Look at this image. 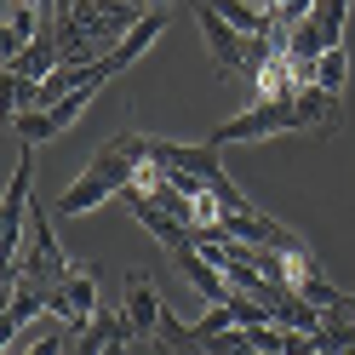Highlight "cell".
<instances>
[{"label":"cell","instance_id":"6da1fadb","mask_svg":"<svg viewBox=\"0 0 355 355\" xmlns=\"http://www.w3.org/2000/svg\"><path fill=\"white\" fill-rule=\"evenodd\" d=\"M344 126V98L321 92L315 80L298 86L286 98H252L235 121H224L218 132H207L212 149H230V144H252V138H270V132H315V138H332Z\"/></svg>","mask_w":355,"mask_h":355},{"label":"cell","instance_id":"7a4b0ae2","mask_svg":"<svg viewBox=\"0 0 355 355\" xmlns=\"http://www.w3.org/2000/svg\"><path fill=\"white\" fill-rule=\"evenodd\" d=\"M144 166H149V138H144V132H109V144L86 161V172L58 195V218L98 212L109 195H121Z\"/></svg>","mask_w":355,"mask_h":355},{"label":"cell","instance_id":"3957f363","mask_svg":"<svg viewBox=\"0 0 355 355\" xmlns=\"http://www.w3.org/2000/svg\"><path fill=\"white\" fill-rule=\"evenodd\" d=\"M80 270V263H69V252L58 247V235L46 224V212L29 207V241H24V252H17L6 263V286H35V293H58L63 281H69Z\"/></svg>","mask_w":355,"mask_h":355},{"label":"cell","instance_id":"277c9868","mask_svg":"<svg viewBox=\"0 0 355 355\" xmlns=\"http://www.w3.org/2000/svg\"><path fill=\"white\" fill-rule=\"evenodd\" d=\"M195 24H201V35H207V46H212V69L218 75H258V63L270 58V46L263 40H252V35H241L235 24H224L207 0H195Z\"/></svg>","mask_w":355,"mask_h":355},{"label":"cell","instance_id":"5b68a950","mask_svg":"<svg viewBox=\"0 0 355 355\" xmlns=\"http://www.w3.org/2000/svg\"><path fill=\"white\" fill-rule=\"evenodd\" d=\"M344 17H349V0H315L309 17H298V24L286 29V40L275 52H293L298 63H315L321 52L344 46Z\"/></svg>","mask_w":355,"mask_h":355},{"label":"cell","instance_id":"8992f818","mask_svg":"<svg viewBox=\"0 0 355 355\" xmlns=\"http://www.w3.org/2000/svg\"><path fill=\"white\" fill-rule=\"evenodd\" d=\"M29 189H35V149L24 144V155H17V166H12L6 212H0V247H6V263L24 252V241H29Z\"/></svg>","mask_w":355,"mask_h":355},{"label":"cell","instance_id":"52a82bcc","mask_svg":"<svg viewBox=\"0 0 355 355\" xmlns=\"http://www.w3.org/2000/svg\"><path fill=\"white\" fill-rule=\"evenodd\" d=\"M46 309H52V315H63V327H75V332H80L86 321L98 315V270H92V263H80V270L52 293Z\"/></svg>","mask_w":355,"mask_h":355},{"label":"cell","instance_id":"ba28073f","mask_svg":"<svg viewBox=\"0 0 355 355\" xmlns=\"http://www.w3.org/2000/svg\"><path fill=\"white\" fill-rule=\"evenodd\" d=\"M121 309H126V321H132V338H155V327H161V315H166V304H161V293H155V281L144 270H126Z\"/></svg>","mask_w":355,"mask_h":355},{"label":"cell","instance_id":"9c48e42d","mask_svg":"<svg viewBox=\"0 0 355 355\" xmlns=\"http://www.w3.org/2000/svg\"><path fill=\"white\" fill-rule=\"evenodd\" d=\"M207 6L218 12V17H224V24H235L241 35H252V40H263V46H281V24H275V12L270 6H263V0H207Z\"/></svg>","mask_w":355,"mask_h":355},{"label":"cell","instance_id":"30bf717a","mask_svg":"<svg viewBox=\"0 0 355 355\" xmlns=\"http://www.w3.org/2000/svg\"><path fill=\"white\" fill-rule=\"evenodd\" d=\"M161 35H166V12L155 6V12H144V17H138V29H132L126 40H115V52L98 58V63H103V75H126L132 63H138V58L155 46V40H161Z\"/></svg>","mask_w":355,"mask_h":355},{"label":"cell","instance_id":"8fae6325","mask_svg":"<svg viewBox=\"0 0 355 355\" xmlns=\"http://www.w3.org/2000/svg\"><path fill=\"white\" fill-rule=\"evenodd\" d=\"M126 338H132L126 309H98V315L86 321L75 338H69V349H63V355H103L109 344H126Z\"/></svg>","mask_w":355,"mask_h":355},{"label":"cell","instance_id":"7c38bea8","mask_svg":"<svg viewBox=\"0 0 355 355\" xmlns=\"http://www.w3.org/2000/svg\"><path fill=\"white\" fill-rule=\"evenodd\" d=\"M52 304V293H35V286H12V298H6V315H0V332H6V344L17 338V327H29L40 309Z\"/></svg>","mask_w":355,"mask_h":355},{"label":"cell","instance_id":"4fadbf2b","mask_svg":"<svg viewBox=\"0 0 355 355\" xmlns=\"http://www.w3.org/2000/svg\"><path fill=\"white\" fill-rule=\"evenodd\" d=\"M344 80H349V58H344V46L321 52V58H315V86H321V92H332V98H344Z\"/></svg>","mask_w":355,"mask_h":355},{"label":"cell","instance_id":"5bb4252c","mask_svg":"<svg viewBox=\"0 0 355 355\" xmlns=\"http://www.w3.org/2000/svg\"><path fill=\"white\" fill-rule=\"evenodd\" d=\"M212 355H258V344H252V332L247 327H224V332H212V338H201Z\"/></svg>","mask_w":355,"mask_h":355},{"label":"cell","instance_id":"9a60e30c","mask_svg":"<svg viewBox=\"0 0 355 355\" xmlns=\"http://www.w3.org/2000/svg\"><path fill=\"white\" fill-rule=\"evenodd\" d=\"M293 293H298V298H309V304H315V309H332V304L344 298V293H338V286H332V281H327L321 270H309V275H304V281L293 286Z\"/></svg>","mask_w":355,"mask_h":355},{"label":"cell","instance_id":"2e32d148","mask_svg":"<svg viewBox=\"0 0 355 355\" xmlns=\"http://www.w3.org/2000/svg\"><path fill=\"white\" fill-rule=\"evenodd\" d=\"M69 338H75V327H63V332H46V338H40L29 355H63V349H69Z\"/></svg>","mask_w":355,"mask_h":355},{"label":"cell","instance_id":"e0dca14e","mask_svg":"<svg viewBox=\"0 0 355 355\" xmlns=\"http://www.w3.org/2000/svg\"><path fill=\"white\" fill-rule=\"evenodd\" d=\"M103 355H126V344H109V349H103Z\"/></svg>","mask_w":355,"mask_h":355}]
</instances>
